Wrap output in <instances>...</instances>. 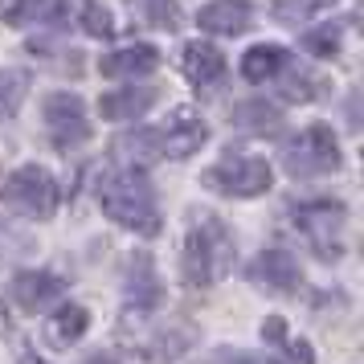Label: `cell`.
Listing matches in <instances>:
<instances>
[{
  "instance_id": "obj_1",
  "label": "cell",
  "mask_w": 364,
  "mask_h": 364,
  "mask_svg": "<svg viewBox=\"0 0 364 364\" xmlns=\"http://www.w3.org/2000/svg\"><path fill=\"white\" fill-rule=\"evenodd\" d=\"M237 258V237L225 225V217L209 213V209H193L188 213V233H184L181 250V274L193 291H205L221 282L233 270Z\"/></svg>"
},
{
  "instance_id": "obj_2",
  "label": "cell",
  "mask_w": 364,
  "mask_h": 364,
  "mask_svg": "<svg viewBox=\"0 0 364 364\" xmlns=\"http://www.w3.org/2000/svg\"><path fill=\"white\" fill-rule=\"evenodd\" d=\"M95 200H99V209L115 225L132 233H144V237H156L160 225H164V217H160V200H156V188L151 181L144 176V168H107L99 172V181H95Z\"/></svg>"
},
{
  "instance_id": "obj_3",
  "label": "cell",
  "mask_w": 364,
  "mask_h": 364,
  "mask_svg": "<svg viewBox=\"0 0 364 364\" xmlns=\"http://www.w3.org/2000/svg\"><path fill=\"white\" fill-rule=\"evenodd\" d=\"M282 172L295 176V181H315V176H331L340 172L344 156H340V139L331 132L328 123H307L299 127L279 151Z\"/></svg>"
},
{
  "instance_id": "obj_4",
  "label": "cell",
  "mask_w": 364,
  "mask_h": 364,
  "mask_svg": "<svg viewBox=\"0 0 364 364\" xmlns=\"http://www.w3.org/2000/svg\"><path fill=\"white\" fill-rule=\"evenodd\" d=\"M291 221H295V230L303 233V242L323 262H336L344 254V225H348L344 200H328V197L299 200V205H291Z\"/></svg>"
},
{
  "instance_id": "obj_5",
  "label": "cell",
  "mask_w": 364,
  "mask_h": 364,
  "mask_svg": "<svg viewBox=\"0 0 364 364\" xmlns=\"http://www.w3.org/2000/svg\"><path fill=\"white\" fill-rule=\"evenodd\" d=\"M270 181H274V172H270V164H266L262 156H242V151L221 156V160L200 176L205 188H213L221 197H237V200L270 193Z\"/></svg>"
},
{
  "instance_id": "obj_6",
  "label": "cell",
  "mask_w": 364,
  "mask_h": 364,
  "mask_svg": "<svg viewBox=\"0 0 364 364\" xmlns=\"http://www.w3.org/2000/svg\"><path fill=\"white\" fill-rule=\"evenodd\" d=\"M58 197H62L58 181L37 164H21L17 172L4 176V205L29 221H46L58 213Z\"/></svg>"
},
{
  "instance_id": "obj_7",
  "label": "cell",
  "mask_w": 364,
  "mask_h": 364,
  "mask_svg": "<svg viewBox=\"0 0 364 364\" xmlns=\"http://www.w3.org/2000/svg\"><path fill=\"white\" fill-rule=\"evenodd\" d=\"M41 119H46V132H50L53 148H82L86 139H90V119H86V107L78 95H70V90H53L46 95L41 102Z\"/></svg>"
},
{
  "instance_id": "obj_8",
  "label": "cell",
  "mask_w": 364,
  "mask_h": 364,
  "mask_svg": "<svg viewBox=\"0 0 364 364\" xmlns=\"http://www.w3.org/2000/svg\"><path fill=\"white\" fill-rule=\"evenodd\" d=\"M156 135H160V160H188L209 144V123L193 107H176L156 127Z\"/></svg>"
},
{
  "instance_id": "obj_9",
  "label": "cell",
  "mask_w": 364,
  "mask_h": 364,
  "mask_svg": "<svg viewBox=\"0 0 364 364\" xmlns=\"http://www.w3.org/2000/svg\"><path fill=\"white\" fill-rule=\"evenodd\" d=\"M246 279L254 287H262L270 295H295L303 287V266H299L295 254L287 250H262L254 262L246 266Z\"/></svg>"
},
{
  "instance_id": "obj_10",
  "label": "cell",
  "mask_w": 364,
  "mask_h": 364,
  "mask_svg": "<svg viewBox=\"0 0 364 364\" xmlns=\"http://www.w3.org/2000/svg\"><path fill=\"white\" fill-rule=\"evenodd\" d=\"M123 299H127V307H135V311L160 307L164 282H160V270L151 262V254H132V262L123 270Z\"/></svg>"
},
{
  "instance_id": "obj_11",
  "label": "cell",
  "mask_w": 364,
  "mask_h": 364,
  "mask_svg": "<svg viewBox=\"0 0 364 364\" xmlns=\"http://www.w3.org/2000/svg\"><path fill=\"white\" fill-rule=\"evenodd\" d=\"M156 66H160V50L148 41H132V46H119L99 58L102 78H148Z\"/></svg>"
},
{
  "instance_id": "obj_12",
  "label": "cell",
  "mask_w": 364,
  "mask_h": 364,
  "mask_svg": "<svg viewBox=\"0 0 364 364\" xmlns=\"http://www.w3.org/2000/svg\"><path fill=\"white\" fill-rule=\"evenodd\" d=\"M160 99V90L156 86H123V90H107L99 95V115L107 123H135V119H144L156 107Z\"/></svg>"
},
{
  "instance_id": "obj_13",
  "label": "cell",
  "mask_w": 364,
  "mask_h": 364,
  "mask_svg": "<svg viewBox=\"0 0 364 364\" xmlns=\"http://www.w3.org/2000/svg\"><path fill=\"white\" fill-rule=\"evenodd\" d=\"M250 21H254V4H250V0H209L197 13L200 33H213V37L246 33Z\"/></svg>"
},
{
  "instance_id": "obj_14",
  "label": "cell",
  "mask_w": 364,
  "mask_h": 364,
  "mask_svg": "<svg viewBox=\"0 0 364 364\" xmlns=\"http://www.w3.org/2000/svg\"><path fill=\"white\" fill-rule=\"evenodd\" d=\"M13 299H17V307H25V311H46V307H53L58 299H62V291H66V282L58 279V274H50V270H21L17 279H13Z\"/></svg>"
},
{
  "instance_id": "obj_15",
  "label": "cell",
  "mask_w": 364,
  "mask_h": 364,
  "mask_svg": "<svg viewBox=\"0 0 364 364\" xmlns=\"http://www.w3.org/2000/svg\"><path fill=\"white\" fill-rule=\"evenodd\" d=\"M53 17L70 25V29H82L86 37H111L115 33V17L111 9L99 4V0H58Z\"/></svg>"
},
{
  "instance_id": "obj_16",
  "label": "cell",
  "mask_w": 364,
  "mask_h": 364,
  "mask_svg": "<svg viewBox=\"0 0 364 364\" xmlns=\"http://www.w3.org/2000/svg\"><path fill=\"white\" fill-rule=\"evenodd\" d=\"M230 123L233 132L242 135H258V139H266V135H279L282 127H287V119H282V107L270 99H246L237 102L230 111Z\"/></svg>"
},
{
  "instance_id": "obj_17",
  "label": "cell",
  "mask_w": 364,
  "mask_h": 364,
  "mask_svg": "<svg viewBox=\"0 0 364 364\" xmlns=\"http://www.w3.org/2000/svg\"><path fill=\"white\" fill-rule=\"evenodd\" d=\"M262 344L270 348V360L274 364H315V352L303 336H291L287 319L270 315L262 319Z\"/></svg>"
},
{
  "instance_id": "obj_18",
  "label": "cell",
  "mask_w": 364,
  "mask_h": 364,
  "mask_svg": "<svg viewBox=\"0 0 364 364\" xmlns=\"http://www.w3.org/2000/svg\"><path fill=\"white\" fill-rule=\"evenodd\" d=\"M181 70L193 86H213L225 74V53L217 50L213 41L197 37V41H188L181 50Z\"/></svg>"
},
{
  "instance_id": "obj_19",
  "label": "cell",
  "mask_w": 364,
  "mask_h": 364,
  "mask_svg": "<svg viewBox=\"0 0 364 364\" xmlns=\"http://www.w3.org/2000/svg\"><path fill=\"white\" fill-rule=\"evenodd\" d=\"M111 160L115 168H148L160 160V135L156 127H132V132H123L111 144Z\"/></svg>"
},
{
  "instance_id": "obj_20",
  "label": "cell",
  "mask_w": 364,
  "mask_h": 364,
  "mask_svg": "<svg viewBox=\"0 0 364 364\" xmlns=\"http://www.w3.org/2000/svg\"><path fill=\"white\" fill-rule=\"evenodd\" d=\"M287 66H291V53L282 50V46H270V41L250 46L242 53V78L246 82H274Z\"/></svg>"
},
{
  "instance_id": "obj_21",
  "label": "cell",
  "mask_w": 364,
  "mask_h": 364,
  "mask_svg": "<svg viewBox=\"0 0 364 364\" xmlns=\"http://www.w3.org/2000/svg\"><path fill=\"white\" fill-rule=\"evenodd\" d=\"M86 328H90V311H86L82 303H66V307H58L53 319H50V340L58 348H70L86 336Z\"/></svg>"
},
{
  "instance_id": "obj_22",
  "label": "cell",
  "mask_w": 364,
  "mask_h": 364,
  "mask_svg": "<svg viewBox=\"0 0 364 364\" xmlns=\"http://www.w3.org/2000/svg\"><path fill=\"white\" fill-rule=\"evenodd\" d=\"M274 82H279V95H282L287 102H311L315 95H319V86H323V82L311 74V70H295V62L282 70Z\"/></svg>"
},
{
  "instance_id": "obj_23",
  "label": "cell",
  "mask_w": 364,
  "mask_h": 364,
  "mask_svg": "<svg viewBox=\"0 0 364 364\" xmlns=\"http://www.w3.org/2000/svg\"><path fill=\"white\" fill-rule=\"evenodd\" d=\"M336 9V0H274L270 4V17L282 21V25H307L311 17Z\"/></svg>"
},
{
  "instance_id": "obj_24",
  "label": "cell",
  "mask_w": 364,
  "mask_h": 364,
  "mask_svg": "<svg viewBox=\"0 0 364 364\" xmlns=\"http://www.w3.org/2000/svg\"><path fill=\"white\" fill-rule=\"evenodd\" d=\"M25 95H29V70H17V66L0 70V119L17 115Z\"/></svg>"
},
{
  "instance_id": "obj_25",
  "label": "cell",
  "mask_w": 364,
  "mask_h": 364,
  "mask_svg": "<svg viewBox=\"0 0 364 364\" xmlns=\"http://www.w3.org/2000/svg\"><path fill=\"white\" fill-rule=\"evenodd\" d=\"M344 46V25L340 21H331V25H315L303 33V50L315 53V58H331V53H340Z\"/></svg>"
},
{
  "instance_id": "obj_26",
  "label": "cell",
  "mask_w": 364,
  "mask_h": 364,
  "mask_svg": "<svg viewBox=\"0 0 364 364\" xmlns=\"http://www.w3.org/2000/svg\"><path fill=\"white\" fill-rule=\"evenodd\" d=\"M50 13V0H13L9 9H4V25L9 29H29L37 21Z\"/></svg>"
},
{
  "instance_id": "obj_27",
  "label": "cell",
  "mask_w": 364,
  "mask_h": 364,
  "mask_svg": "<svg viewBox=\"0 0 364 364\" xmlns=\"http://www.w3.org/2000/svg\"><path fill=\"white\" fill-rule=\"evenodd\" d=\"M132 4L139 9V17H148L160 29H176V21H181V4L176 0H132Z\"/></svg>"
},
{
  "instance_id": "obj_28",
  "label": "cell",
  "mask_w": 364,
  "mask_h": 364,
  "mask_svg": "<svg viewBox=\"0 0 364 364\" xmlns=\"http://www.w3.org/2000/svg\"><path fill=\"white\" fill-rule=\"evenodd\" d=\"M205 364H274V360L258 356V352H246V348H217Z\"/></svg>"
},
{
  "instance_id": "obj_29",
  "label": "cell",
  "mask_w": 364,
  "mask_h": 364,
  "mask_svg": "<svg viewBox=\"0 0 364 364\" xmlns=\"http://www.w3.org/2000/svg\"><path fill=\"white\" fill-rule=\"evenodd\" d=\"M86 364H123V356H115V352H95V356H86Z\"/></svg>"
},
{
  "instance_id": "obj_30",
  "label": "cell",
  "mask_w": 364,
  "mask_h": 364,
  "mask_svg": "<svg viewBox=\"0 0 364 364\" xmlns=\"http://www.w3.org/2000/svg\"><path fill=\"white\" fill-rule=\"evenodd\" d=\"M17 364H50V360H46V356H37L33 348H25V352L17 356Z\"/></svg>"
}]
</instances>
